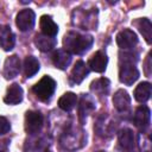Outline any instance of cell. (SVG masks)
<instances>
[{"mask_svg": "<svg viewBox=\"0 0 152 152\" xmlns=\"http://www.w3.org/2000/svg\"><path fill=\"white\" fill-rule=\"evenodd\" d=\"M93 42L94 38L90 34H83L80 32L70 31L63 38V46L64 50L68 51L70 55L71 53L81 55L91 48Z\"/></svg>", "mask_w": 152, "mask_h": 152, "instance_id": "obj_1", "label": "cell"}, {"mask_svg": "<svg viewBox=\"0 0 152 152\" xmlns=\"http://www.w3.org/2000/svg\"><path fill=\"white\" fill-rule=\"evenodd\" d=\"M124 59V63H120L119 68V80L126 86H132L139 78V70L133 64L132 53H125L120 61Z\"/></svg>", "mask_w": 152, "mask_h": 152, "instance_id": "obj_2", "label": "cell"}, {"mask_svg": "<svg viewBox=\"0 0 152 152\" xmlns=\"http://www.w3.org/2000/svg\"><path fill=\"white\" fill-rule=\"evenodd\" d=\"M55 90H56V82L53 78H51L48 75L43 76L32 88V91L36 95V97L43 102L49 101L53 95Z\"/></svg>", "mask_w": 152, "mask_h": 152, "instance_id": "obj_3", "label": "cell"}, {"mask_svg": "<svg viewBox=\"0 0 152 152\" xmlns=\"http://www.w3.org/2000/svg\"><path fill=\"white\" fill-rule=\"evenodd\" d=\"M43 126V116L39 112L27 110L25 114V131L28 134H36Z\"/></svg>", "mask_w": 152, "mask_h": 152, "instance_id": "obj_4", "label": "cell"}, {"mask_svg": "<svg viewBox=\"0 0 152 152\" xmlns=\"http://www.w3.org/2000/svg\"><path fill=\"white\" fill-rule=\"evenodd\" d=\"M116 44L120 49H124V50H128V49H132L137 45L138 43V37L137 34L129 30V28H124L122 31H120L118 34H116Z\"/></svg>", "mask_w": 152, "mask_h": 152, "instance_id": "obj_5", "label": "cell"}, {"mask_svg": "<svg viewBox=\"0 0 152 152\" xmlns=\"http://www.w3.org/2000/svg\"><path fill=\"white\" fill-rule=\"evenodd\" d=\"M34 20H36V15L34 12L32 10H21L15 18V24L17 27L20 31H28L34 26Z\"/></svg>", "mask_w": 152, "mask_h": 152, "instance_id": "obj_6", "label": "cell"}, {"mask_svg": "<svg viewBox=\"0 0 152 152\" xmlns=\"http://www.w3.org/2000/svg\"><path fill=\"white\" fill-rule=\"evenodd\" d=\"M150 119H151V110H150V108L147 106L142 104V106H139L135 109L133 120H134V125L140 131H145L148 127Z\"/></svg>", "mask_w": 152, "mask_h": 152, "instance_id": "obj_7", "label": "cell"}, {"mask_svg": "<svg viewBox=\"0 0 152 152\" xmlns=\"http://www.w3.org/2000/svg\"><path fill=\"white\" fill-rule=\"evenodd\" d=\"M20 72V59L17 55L10 56L6 58L5 61V65H4V76L7 80L14 78L15 76H18V74Z\"/></svg>", "mask_w": 152, "mask_h": 152, "instance_id": "obj_8", "label": "cell"}, {"mask_svg": "<svg viewBox=\"0 0 152 152\" xmlns=\"http://www.w3.org/2000/svg\"><path fill=\"white\" fill-rule=\"evenodd\" d=\"M15 37L8 25H0V48L10 51L14 48Z\"/></svg>", "mask_w": 152, "mask_h": 152, "instance_id": "obj_9", "label": "cell"}, {"mask_svg": "<svg viewBox=\"0 0 152 152\" xmlns=\"http://www.w3.org/2000/svg\"><path fill=\"white\" fill-rule=\"evenodd\" d=\"M108 57L103 51H96L89 59L88 65L89 69H91L95 72H103L107 68Z\"/></svg>", "mask_w": 152, "mask_h": 152, "instance_id": "obj_10", "label": "cell"}, {"mask_svg": "<svg viewBox=\"0 0 152 152\" xmlns=\"http://www.w3.org/2000/svg\"><path fill=\"white\" fill-rule=\"evenodd\" d=\"M89 74V68L83 61H77L71 70L70 74V80L75 84H80Z\"/></svg>", "mask_w": 152, "mask_h": 152, "instance_id": "obj_11", "label": "cell"}, {"mask_svg": "<svg viewBox=\"0 0 152 152\" xmlns=\"http://www.w3.org/2000/svg\"><path fill=\"white\" fill-rule=\"evenodd\" d=\"M113 104L119 112H126L131 106V97L124 89H119L113 95Z\"/></svg>", "mask_w": 152, "mask_h": 152, "instance_id": "obj_12", "label": "cell"}, {"mask_svg": "<svg viewBox=\"0 0 152 152\" xmlns=\"http://www.w3.org/2000/svg\"><path fill=\"white\" fill-rule=\"evenodd\" d=\"M52 63L56 68L64 70L71 63V55L68 51H65L64 49H58L52 55Z\"/></svg>", "mask_w": 152, "mask_h": 152, "instance_id": "obj_13", "label": "cell"}, {"mask_svg": "<svg viewBox=\"0 0 152 152\" xmlns=\"http://www.w3.org/2000/svg\"><path fill=\"white\" fill-rule=\"evenodd\" d=\"M39 26H40V30H42V33L45 34V36H49V37H55L58 32V26L57 24L53 21V19L48 15V14H44L40 17V20H39Z\"/></svg>", "mask_w": 152, "mask_h": 152, "instance_id": "obj_14", "label": "cell"}, {"mask_svg": "<svg viewBox=\"0 0 152 152\" xmlns=\"http://www.w3.org/2000/svg\"><path fill=\"white\" fill-rule=\"evenodd\" d=\"M21 100H23V88L17 83L11 84L7 89L4 101L8 104H17L21 102Z\"/></svg>", "mask_w": 152, "mask_h": 152, "instance_id": "obj_15", "label": "cell"}, {"mask_svg": "<svg viewBox=\"0 0 152 152\" xmlns=\"http://www.w3.org/2000/svg\"><path fill=\"white\" fill-rule=\"evenodd\" d=\"M34 44L42 52L51 51L56 45V39L53 37L45 36L43 33H37L34 37Z\"/></svg>", "mask_w": 152, "mask_h": 152, "instance_id": "obj_16", "label": "cell"}, {"mask_svg": "<svg viewBox=\"0 0 152 152\" xmlns=\"http://www.w3.org/2000/svg\"><path fill=\"white\" fill-rule=\"evenodd\" d=\"M151 90H152V87H151V83L150 82H141L137 86V88L134 89V99L140 102V103H144L146 101L150 100L151 97Z\"/></svg>", "mask_w": 152, "mask_h": 152, "instance_id": "obj_17", "label": "cell"}, {"mask_svg": "<svg viewBox=\"0 0 152 152\" xmlns=\"http://www.w3.org/2000/svg\"><path fill=\"white\" fill-rule=\"evenodd\" d=\"M134 142H135V138H134V133L132 129L122 128L119 132V144L122 148L132 150L134 147Z\"/></svg>", "mask_w": 152, "mask_h": 152, "instance_id": "obj_18", "label": "cell"}, {"mask_svg": "<svg viewBox=\"0 0 152 152\" xmlns=\"http://www.w3.org/2000/svg\"><path fill=\"white\" fill-rule=\"evenodd\" d=\"M76 102H77V96L76 94L71 93V91H68L65 94H63L59 100H58V107L65 112H69L75 106H76Z\"/></svg>", "mask_w": 152, "mask_h": 152, "instance_id": "obj_19", "label": "cell"}, {"mask_svg": "<svg viewBox=\"0 0 152 152\" xmlns=\"http://www.w3.org/2000/svg\"><path fill=\"white\" fill-rule=\"evenodd\" d=\"M94 108H95V104H94L93 100L88 95H83L81 99L80 107H78V114H80V119L82 122L86 119V116L94 110Z\"/></svg>", "mask_w": 152, "mask_h": 152, "instance_id": "obj_20", "label": "cell"}, {"mask_svg": "<svg viewBox=\"0 0 152 152\" xmlns=\"http://www.w3.org/2000/svg\"><path fill=\"white\" fill-rule=\"evenodd\" d=\"M39 70V62L34 56H27L24 61V72L26 77L34 76Z\"/></svg>", "mask_w": 152, "mask_h": 152, "instance_id": "obj_21", "label": "cell"}, {"mask_svg": "<svg viewBox=\"0 0 152 152\" xmlns=\"http://www.w3.org/2000/svg\"><path fill=\"white\" fill-rule=\"evenodd\" d=\"M109 86H110L109 80L102 77V78H97V80L93 81L90 84V89H91V91H94L99 95H104L108 93Z\"/></svg>", "mask_w": 152, "mask_h": 152, "instance_id": "obj_22", "label": "cell"}, {"mask_svg": "<svg viewBox=\"0 0 152 152\" xmlns=\"http://www.w3.org/2000/svg\"><path fill=\"white\" fill-rule=\"evenodd\" d=\"M138 28H139L140 33L142 34V37L145 38V40L150 44L151 43V38H152V24H151L150 19H147V18L139 19Z\"/></svg>", "mask_w": 152, "mask_h": 152, "instance_id": "obj_23", "label": "cell"}, {"mask_svg": "<svg viewBox=\"0 0 152 152\" xmlns=\"http://www.w3.org/2000/svg\"><path fill=\"white\" fill-rule=\"evenodd\" d=\"M11 129V125L5 116H0V135L6 134Z\"/></svg>", "mask_w": 152, "mask_h": 152, "instance_id": "obj_24", "label": "cell"}, {"mask_svg": "<svg viewBox=\"0 0 152 152\" xmlns=\"http://www.w3.org/2000/svg\"><path fill=\"white\" fill-rule=\"evenodd\" d=\"M144 69H145V74H146V76H150V75H151V70H150V69H151V53H148L147 57H146Z\"/></svg>", "mask_w": 152, "mask_h": 152, "instance_id": "obj_25", "label": "cell"}, {"mask_svg": "<svg viewBox=\"0 0 152 152\" xmlns=\"http://www.w3.org/2000/svg\"><path fill=\"white\" fill-rule=\"evenodd\" d=\"M96 152H104V151H96Z\"/></svg>", "mask_w": 152, "mask_h": 152, "instance_id": "obj_26", "label": "cell"}, {"mask_svg": "<svg viewBox=\"0 0 152 152\" xmlns=\"http://www.w3.org/2000/svg\"><path fill=\"white\" fill-rule=\"evenodd\" d=\"M0 152H2V151H0Z\"/></svg>", "mask_w": 152, "mask_h": 152, "instance_id": "obj_27", "label": "cell"}]
</instances>
